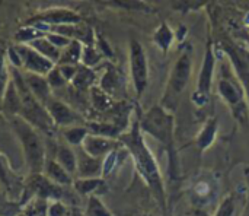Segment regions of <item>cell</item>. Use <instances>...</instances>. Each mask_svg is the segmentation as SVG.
<instances>
[{
    "label": "cell",
    "mask_w": 249,
    "mask_h": 216,
    "mask_svg": "<svg viewBox=\"0 0 249 216\" xmlns=\"http://www.w3.org/2000/svg\"><path fill=\"white\" fill-rule=\"evenodd\" d=\"M123 140L128 146L131 155L134 157L137 170L140 171V174L143 176L146 183L150 186V189L155 192V196L159 199V202L162 205H165V190H163V183H162V177H160L158 164H156L153 155L150 154V151L147 149V146L144 145L139 127L136 126L130 135L123 137Z\"/></svg>",
    "instance_id": "1"
},
{
    "label": "cell",
    "mask_w": 249,
    "mask_h": 216,
    "mask_svg": "<svg viewBox=\"0 0 249 216\" xmlns=\"http://www.w3.org/2000/svg\"><path fill=\"white\" fill-rule=\"evenodd\" d=\"M9 124L22 145L23 157H25L29 171L34 176L44 173V167L47 162V154H45L44 140L39 136L38 130L19 116L9 117Z\"/></svg>",
    "instance_id": "2"
},
{
    "label": "cell",
    "mask_w": 249,
    "mask_h": 216,
    "mask_svg": "<svg viewBox=\"0 0 249 216\" xmlns=\"http://www.w3.org/2000/svg\"><path fill=\"white\" fill-rule=\"evenodd\" d=\"M142 129L156 137L163 145H171L172 142V129L174 120L162 107H153L143 118Z\"/></svg>",
    "instance_id": "3"
},
{
    "label": "cell",
    "mask_w": 249,
    "mask_h": 216,
    "mask_svg": "<svg viewBox=\"0 0 249 216\" xmlns=\"http://www.w3.org/2000/svg\"><path fill=\"white\" fill-rule=\"evenodd\" d=\"M130 70L136 92L140 95L147 86L149 69H147V57L142 47V44L136 39L130 42Z\"/></svg>",
    "instance_id": "4"
},
{
    "label": "cell",
    "mask_w": 249,
    "mask_h": 216,
    "mask_svg": "<svg viewBox=\"0 0 249 216\" xmlns=\"http://www.w3.org/2000/svg\"><path fill=\"white\" fill-rule=\"evenodd\" d=\"M15 50L19 54L22 67L28 73H35V75H39V76H47L55 67V64L53 61H50L48 59H45L44 56H41L38 51H35L34 48H31L26 44L18 45V47H15Z\"/></svg>",
    "instance_id": "5"
},
{
    "label": "cell",
    "mask_w": 249,
    "mask_h": 216,
    "mask_svg": "<svg viewBox=\"0 0 249 216\" xmlns=\"http://www.w3.org/2000/svg\"><path fill=\"white\" fill-rule=\"evenodd\" d=\"M45 108H47L50 117L53 118L54 124L60 126V127H71L82 120L80 116L74 110H71L66 102H63L61 99H57V98H51L45 104Z\"/></svg>",
    "instance_id": "6"
},
{
    "label": "cell",
    "mask_w": 249,
    "mask_h": 216,
    "mask_svg": "<svg viewBox=\"0 0 249 216\" xmlns=\"http://www.w3.org/2000/svg\"><path fill=\"white\" fill-rule=\"evenodd\" d=\"M190 72H191V57L188 53H184L177 60L172 69V75L169 79V92L172 94L171 97L177 98L184 91L190 79Z\"/></svg>",
    "instance_id": "7"
},
{
    "label": "cell",
    "mask_w": 249,
    "mask_h": 216,
    "mask_svg": "<svg viewBox=\"0 0 249 216\" xmlns=\"http://www.w3.org/2000/svg\"><path fill=\"white\" fill-rule=\"evenodd\" d=\"M76 157H77L76 174L79 176V178H101L102 167H104L102 159L88 155L83 149H80V152L76 154Z\"/></svg>",
    "instance_id": "8"
},
{
    "label": "cell",
    "mask_w": 249,
    "mask_h": 216,
    "mask_svg": "<svg viewBox=\"0 0 249 216\" xmlns=\"http://www.w3.org/2000/svg\"><path fill=\"white\" fill-rule=\"evenodd\" d=\"M115 148V142L109 137H104V136H96V135H88V137L85 139L82 149L98 159H102L104 157H107L108 154L112 152V149Z\"/></svg>",
    "instance_id": "9"
},
{
    "label": "cell",
    "mask_w": 249,
    "mask_h": 216,
    "mask_svg": "<svg viewBox=\"0 0 249 216\" xmlns=\"http://www.w3.org/2000/svg\"><path fill=\"white\" fill-rule=\"evenodd\" d=\"M23 75V80L28 86V89L31 91V94L42 104L45 105L53 97H51V88L45 79V76H39L35 73H28V72H22Z\"/></svg>",
    "instance_id": "10"
},
{
    "label": "cell",
    "mask_w": 249,
    "mask_h": 216,
    "mask_svg": "<svg viewBox=\"0 0 249 216\" xmlns=\"http://www.w3.org/2000/svg\"><path fill=\"white\" fill-rule=\"evenodd\" d=\"M213 70H214V57L212 50L209 48L206 53V59L203 63V69L200 73V79H198V88L196 92V98L201 97L203 98V104L206 102L207 97H209V91L212 86V78H213Z\"/></svg>",
    "instance_id": "11"
},
{
    "label": "cell",
    "mask_w": 249,
    "mask_h": 216,
    "mask_svg": "<svg viewBox=\"0 0 249 216\" xmlns=\"http://www.w3.org/2000/svg\"><path fill=\"white\" fill-rule=\"evenodd\" d=\"M41 22L45 23H51V25H77L80 22V16L76 15L73 10L69 9H54V10H48L44 15L36 18Z\"/></svg>",
    "instance_id": "12"
},
{
    "label": "cell",
    "mask_w": 249,
    "mask_h": 216,
    "mask_svg": "<svg viewBox=\"0 0 249 216\" xmlns=\"http://www.w3.org/2000/svg\"><path fill=\"white\" fill-rule=\"evenodd\" d=\"M44 173L47 176V178L50 181H53L54 184L64 187V186H71L73 184V178L54 159V158H47L45 167H44Z\"/></svg>",
    "instance_id": "13"
},
{
    "label": "cell",
    "mask_w": 249,
    "mask_h": 216,
    "mask_svg": "<svg viewBox=\"0 0 249 216\" xmlns=\"http://www.w3.org/2000/svg\"><path fill=\"white\" fill-rule=\"evenodd\" d=\"M71 177L77 171V157L76 152L67 145H57L55 148V158H54Z\"/></svg>",
    "instance_id": "14"
},
{
    "label": "cell",
    "mask_w": 249,
    "mask_h": 216,
    "mask_svg": "<svg viewBox=\"0 0 249 216\" xmlns=\"http://www.w3.org/2000/svg\"><path fill=\"white\" fill-rule=\"evenodd\" d=\"M31 48H34L35 51H38L41 56H44L45 59H48L50 61H53L54 64L58 63L60 60V54H61V50H58L57 47H54L48 39L47 37H41V38H36L34 39L31 44H28Z\"/></svg>",
    "instance_id": "15"
},
{
    "label": "cell",
    "mask_w": 249,
    "mask_h": 216,
    "mask_svg": "<svg viewBox=\"0 0 249 216\" xmlns=\"http://www.w3.org/2000/svg\"><path fill=\"white\" fill-rule=\"evenodd\" d=\"M82 51H83L82 42L80 41H76V39H71V42L64 50H61L58 64L60 66H63V64L76 66L82 60Z\"/></svg>",
    "instance_id": "16"
},
{
    "label": "cell",
    "mask_w": 249,
    "mask_h": 216,
    "mask_svg": "<svg viewBox=\"0 0 249 216\" xmlns=\"http://www.w3.org/2000/svg\"><path fill=\"white\" fill-rule=\"evenodd\" d=\"M3 108L10 114L9 117L20 114V98H19L18 89H16L15 83L12 82V79L9 80L7 88H6V94L3 98Z\"/></svg>",
    "instance_id": "17"
},
{
    "label": "cell",
    "mask_w": 249,
    "mask_h": 216,
    "mask_svg": "<svg viewBox=\"0 0 249 216\" xmlns=\"http://www.w3.org/2000/svg\"><path fill=\"white\" fill-rule=\"evenodd\" d=\"M88 135H89L88 129L80 126H71L63 130V137L66 139L69 146H82Z\"/></svg>",
    "instance_id": "18"
},
{
    "label": "cell",
    "mask_w": 249,
    "mask_h": 216,
    "mask_svg": "<svg viewBox=\"0 0 249 216\" xmlns=\"http://www.w3.org/2000/svg\"><path fill=\"white\" fill-rule=\"evenodd\" d=\"M219 91L222 94V97L225 98V101L229 104V105H236V104H241V99H242V95L239 92V89L229 80H222L219 83Z\"/></svg>",
    "instance_id": "19"
},
{
    "label": "cell",
    "mask_w": 249,
    "mask_h": 216,
    "mask_svg": "<svg viewBox=\"0 0 249 216\" xmlns=\"http://www.w3.org/2000/svg\"><path fill=\"white\" fill-rule=\"evenodd\" d=\"M101 186H104V181L101 178H77L76 181H73V187L76 189V192L83 196L93 195Z\"/></svg>",
    "instance_id": "20"
},
{
    "label": "cell",
    "mask_w": 249,
    "mask_h": 216,
    "mask_svg": "<svg viewBox=\"0 0 249 216\" xmlns=\"http://www.w3.org/2000/svg\"><path fill=\"white\" fill-rule=\"evenodd\" d=\"M93 80H95V73L89 67L82 66L77 69V73H76L74 79L71 80V83L76 89L83 91V89H88L93 83Z\"/></svg>",
    "instance_id": "21"
},
{
    "label": "cell",
    "mask_w": 249,
    "mask_h": 216,
    "mask_svg": "<svg viewBox=\"0 0 249 216\" xmlns=\"http://www.w3.org/2000/svg\"><path fill=\"white\" fill-rule=\"evenodd\" d=\"M85 216H112L111 212L105 208V205L99 200V197L96 196H90L88 199V205H86V211Z\"/></svg>",
    "instance_id": "22"
},
{
    "label": "cell",
    "mask_w": 249,
    "mask_h": 216,
    "mask_svg": "<svg viewBox=\"0 0 249 216\" xmlns=\"http://www.w3.org/2000/svg\"><path fill=\"white\" fill-rule=\"evenodd\" d=\"M172 39H174V34H172L171 28H169L166 23H162L160 28H159V29L156 31V34H155V42H156L163 51H166V50L171 47Z\"/></svg>",
    "instance_id": "23"
},
{
    "label": "cell",
    "mask_w": 249,
    "mask_h": 216,
    "mask_svg": "<svg viewBox=\"0 0 249 216\" xmlns=\"http://www.w3.org/2000/svg\"><path fill=\"white\" fill-rule=\"evenodd\" d=\"M216 132H217V121L216 120H212L210 123H207V126L204 127L203 133L200 135L198 137V146L200 149H206L212 145L214 136H216Z\"/></svg>",
    "instance_id": "24"
},
{
    "label": "cell",
    "mask_w": 249,
    "mask_h": 216,
    "mask_svg": "<svg viewBox=\"0 0 249 216\" xmlns=\"http://www.w3.org/2000/svg\"><path fill=\"white\" fill-rule=\"evenodd\" d=\"M45 34L44 32H41V31H38L36 28H34V26H25V28H22L18 34H16V39L18 41H22V44H31L34 39H36V38H41V37H44Z\"/></svg>",
    "instance_id": "25"
},
{
    "label": "cell",
    "mask_w": 249,
    "mask_h": 216,
    "mask_svg": "<svg viewBox=\"0 0 249 216\" xmlns=\"http://www.w3.org/2000/svg\"><path fill=\"white\" fill-rule=\"evenodd\" d=\"M48 216H82L80 212H77L76 209L66 206L61 202H54L51 203L50 209H48Z\"/></svg>",
    "instance_id": "26"
},
{
    "label": "cell",
    "mask_w": 249,
    "mask_h": 216,
    "mask_svg": "<svg viewBox=\"0 0 249 216\" xmlns=\"http://www.w3.org/2000/svg\"><path fill=\"white\" fill-rule=\"evenodd\" d=\"M101 60V54L98 53L96 48L90 47V45H85L83 51H82V61L86 67H92L95 66L98 61Z\"/></svg>",
    "instance_id": "27"
},
{
    "label": "cell",
    "mask_w": 249,
    "mask_h": 216,
    "mask_svg": "<svg viewBox=\"0 0 249 216\" xmlns=\"http://www.w3.org/2000/svg\"><path fill=\"white\" fill-rule=\"evenodd\" d=\"M45 79H47V82H48V85H50V88H51V91L54 89H61L64 85H66V79L63 78V75L60 73V70H58V67H54L47 76H45Z\"/></svg>",
    "instance_id": "28"
},
{
    "label": "cell",
    "mask_w": 249,
    "mask_h": 216,
    "mask_svg": "<svg viewBox=\"0 0 249 216\" xmlns=\"http://www.w3.org/2000/svg\"><path fill=\"white\" fill-rule=\"evenodd\" d=\"M9 80L10 79L7 78V72L4 69V57H3V54H0V105L1 107H3V98H4Z\"/></svg>",
    "instance_id": "29"
},
{
    "label": "cell",
    "mask_w": 249,
    "mask_h": 216,
    "mask_svg": "<svg viewBox=\"0 0 249 216\" xmlns=\"http://www.w3.org/2000/svg\"><path fill=\"white\" fill-rule=\"evenodd\" d=\"M45 37H47V39H48L54 47H57L58 50H64V48L71 42V39H69V38H66V37H63V35H58V34H55V32H50V34H47Z\"/></svg>",
    "instance_id": "30"
},
{
    "label": "cell",
    "mask_w": 249,
    "mask_h": 216,
    "mask_svg": "<svg viewBox=\"0 0 249 216\" xmlns=\"http://www.w3.org/2000/svg\"><path fill=\"white\" fill-rule=\"evenodd\" d=\"M77 66H69V64H63V66H60L58 67V70H60V73L63 75V78L69 82H71L73 79H74V76H76V73H77Z\"/></svg>",
    "instance_id": "31"
},
{
    "label": "cell",
    "mask_w": 249,
    "mask_h": 216,
    "mask_svg": "<svg viewBox=\"0 0 249 216\" xmlns=\"http://www.w3.org/2000/svg\"><path fill=\"white\" fill-rule=\"evenodd\" d=\"M233 215V202L232 199H228L222 203V206L219 208V212L216 216H232Z\"/></svg>",
    "instance_id": "32"
}]
</instances>
